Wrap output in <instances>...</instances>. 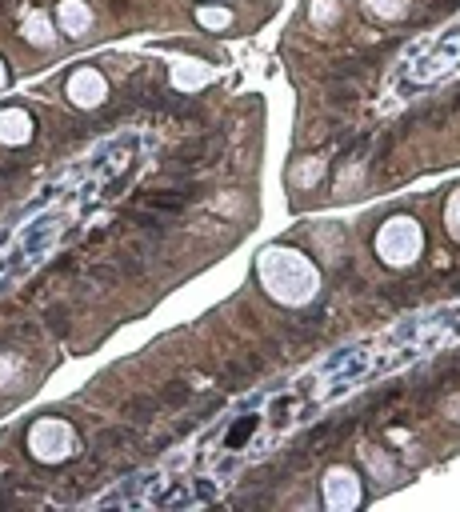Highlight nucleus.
<instances>
[{
    "mask_svg": "<svg viewBox=\"0 0 460 512\" xmlns=\"http://www.w3.org/2000/svg\"><path fill=\"white\" fill-rule=\"evenodd\" d=\"M68 96H72L80 108L100 104V96H104V76H100L96 68H80V72H72V76H68Z\"/></svg>",
    "mask_w": 460,
    "mask_h": 512,
    "instance_id": "20e7f679",
    "label": "nucleus"
},
{
    "mask_svg": "<svg viewBox=\"0 0 460 512\" xmlns=\"http://www.w3.org/2000/svg\"><path fill=\"white\" fill-rule=\"evenodd\" d=\"M444 216H448V228H452V232L460 236V192H456V196L448 200V212H444Z\"/></svg>",
    "mask_w": 460,
    "mask_h": 512,
    "instance_id": "9d476101",
    "label": "nucleus"
},
{
    "mask_svg": "<svg viewBox=\"0 0 460 512\" xmlns=\"http://www.w3.org/2000/svg\"><path fill=\"white\" fill-rule=\"evenodd\" d=\"M424 236H420V224L416 220H388L380 232H376V252L388 260V264H412L416 252H420Z\"/></svg>",
    "mask_w": 460,
    "mask_h": 512,
    "instance_id": "f03ea898",
    "label": "nucleus"
},
{
    "mask_svg": "<svg viewBox=\"0 0 460 512\" xmlns=\"http://www.w3.org/2000/svg\"><path fill=\"white\" fill-rule=\"evenodd\" d=\"M60 28L68 32V36H84L88 32V24H92V12L84 8V0H60Z\"/></svg>",
    "mask_w": 460,
    "mask_h": 512,
    "instance_id": "0eeeda50",
    "label": "nucleus"
},
{
    "mask_svg": "<svg viewBox=\"0 0 460 512\" xmlns=\"http://www.w3.org/2000/svg\"><path fill=\"white\" fill-rule=\"evenodd\" d=\"M28 448H32L40 460L56 464V460H64V456L76 448V436H72V428H68L64 420H40V424H32V432H28Z\"/></svg>",
    "mask_w": 460,
    "mask_h": 512,
    "instance_id": "7ed1b4c3",
    "label": "nucleus"
},
{
    "mask_svg": "<svg viewBox=\"0 0 460 512\" xmlns=\"http://www.w3.org/2000/svg\"><path fill=\"white\" fill-rule=\"evenodd\" d=\"M196 20H200L204 28H228V24H232V12H224V8H200Z\"/></svg>",
    "mask_w": 460,
    "mask_h": 512,
    "instance_id": "1a4fd4ad",
    "label": "nucleus"
},
{
    "mask_svg": "<svg viewBox=\"0 0 460 512\" xmlns=\"http://www.w3.org/2000/svg\"><path fill=\"white\" fill-rule=\"evenodd\" d=\"M0 88H4V64H0Z\"/></svg>",
    "mask_w": 460,
    "mask_h": 512,
    "instance_id": "9b49d317",
    "label": "nucleus"
},
{
    "mask_svg": "<svg viewBox=\"0 0 460 512\" xmlns=\"http://www.w3.org/2000/svg\"><path fill=\"white\" fill-rule=\"evenodd\" d=\"M24 36H28V40H36V44H48V40H52V32H48V20H44L40 12H32V16L24 20Z\"/></svg>",
    "mask_w": 460,
    "mask_h": 512,
    "instance_id": "6e6552de",
    "label": "nucleus"
},
{
    "mask_svg": "<svg viewBox=\"0 0 460 512\" xmlns=\"http://www.w3.org/2000/svg\"><path fill=\"white\" fill-rule=\"evenodd\" d=\"M260 284L280 304H304L316 292V268L292 248H268L256 264Z\"/></svg>",
    "mask_w": 460,
    "mask_h": 512,
    "instance_id": "f257e3e1",
    "label": "nucleus"
},
{
    "mask_svg": "<svg viewBox=\"0 0 460 512\" xmlns=\"http://www.w3.org/2000/svg\"><path fill=\"white\" fill-rule=\"evenodd\" d=\"M32 136V120H28V112H20V108H4L0 112V140L4 144H24Z\"/></svg>",
    "mask_w": 460,
    "mask_h": 512,
    "instance_id": "423d86ee",
    "label": "nucleus"
},
{
    "mask_svg": "<svg viewBox=\"0 0 460 512\" xmlns=\"http://www.w3.org/2000/svg\"><path fill=\"white\" fill-rule=\"evenodd\" d=\"M324 500H328L332 508H348V504H356V500H360V484H356V476L344 472V468H336V472L324 480Z\"/></svg>",
    "mask_w": 460,
    "mask_h": 512,
    "instance_id": "39448f33",
    "label": "nucleus"
}]
</instances>
